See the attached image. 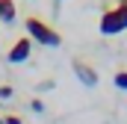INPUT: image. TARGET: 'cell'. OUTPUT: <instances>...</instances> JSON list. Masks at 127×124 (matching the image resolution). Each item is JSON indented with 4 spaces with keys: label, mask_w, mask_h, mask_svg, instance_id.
I'll list each match as a JSON object with an SVG mask.
<instances>
[{
    "label": "cell",
    "mask_w": 127,
    "mask_h": 124,
    "mask_svg": "<svg viewBox=\"0 0 127 124\" xmlns=\"http://www.w3.org/2000/svg\"><path fill=\"white\" fill-rule=\"evenodd\" d=\"M115 3H118V6H127V0H115Z\"/></svg>",
    "instance_id": "cell-9"
},
{
    "label": "cell",
    "mask_w": 127,
    "mask_h": 124,
    "mask_svg": "<svg viewBox=\"0 0 127 124\" xmlns=\"http://www.w3.org/2000/svg\"><path fill=\"white\" fill-rule=\"evenodd\" d=\"M71 71H74V77L86 86V89H95L97 86V71L89 65V62H83V59H74L71 62Z\"/></svg>",
    "instance_id": "cell-3"
},
{
    "label": "cell",
    "mask_w": 127,
    "mask_h": 124,
    "mask_svg": "<svg viewBox=\"0 0 127 124\" xmlns=\"http://www.w3.org/2000/svg\"><path fill=\"white\" fill-rule=\"evenodd\" d=\"M12 94H15V89H12L9 83H3V86H0V97H3V100H6V97H12Z\"/></svg>",
    "instance_id": "cell-7"
},
{
    "label": "cell",
    "mask_w": 127,
    "mask_h": 124,
    "mask_svg": "<svg viewBox=\"0 0 127 124\" xmlns=\"http://www.w3.org/2000/svg\"><path fill=\"white\" fill-rule=\"evenodd\" d=\"M112 83H115V89H121V92H127V71H118V74L112 77Z\"/></svg>",
    "instance_id": "cell-6"
},
{
    "label": "cell",
    "mask_w": 127,
    "mask_h": 124,
    "mask_svg": "<svg viewBox=\"0 0 127 124\" xmlns=\"http://www.w3.org/2000/svg\"><path fill=\"white\" fill-rule=\"evenodd\" d=\"M15 15H18V6H15V0H0V21L12 24V21H15Z\"/></svg>",
    "instance_id": "cell-5"
},
{
    "label": "cell",
    "mask_w": 127,
    "mask_h": 124,
    "mask_svg": "<svg viewBox=\"0 0 127 124\" xmlns=\"http://www.w3.org/2000/svg\"><path fill=\"white\" fill-rule=\"evenodd\" d=\"M32 53V38L30 35H21V38H15V44L9 47V62L12 65H21V62H27Z\"/></svg>",
    "instance_id": "cell-4"
},
{
    "label": "cell",
    "mask_w": 127,
    "mask_h": 124,
    "mask_svg": "<svg viewBox=\"0 0 127 124\" xmlns=\"http://www.w3.org/2000/svg\"><path fill=\"white\" fill-rule=\"evenodd\" d=\"M97 30L103 35H118L127 30V6H115V9H106L97 21Z\"/></svg>",
    "instance_id": "cell-2"
},
{
    "label": "cell",
    "mask_w": 127,
    "mask_h": 124,
    "mask_svg": "<svg viewBox=\"0 0 127 124\" xmlns=\"http://www.w3.org/2000/svg\"><path fill=\"white\" fill-rule=\"evenodd\" d=\"M3 124H24V121H21L18 115H6V118H3Z\"/></svg>",
    "instance_id": "cell-8"
},
{
    "label": "cell",
    "mask_w": 127,
    "mask_h": 124,
    "mask_svg": "<svg viewBox=\"0 0 127 124\" xmlns=\"http://www.w3.org/2000/svg\"><path fill=\"white\" fill-rule=\"evenodd\" d=\"M27 35H30L32 41H38V44H44V47H59L62 44V35H59V30H53L50 24H44L41 18H35V15H30L27 18Z\"/></svg>",
    "instance_id": "cell-1"
},
{
    "label": "cell",
    "mask_w": 127,
    "mask_h": 124,
    "mask_svg": "<svg viewBox=\"0 0 127 124\" xmlns=\"http://www.w3.org/2000/svg\"><path fill=\"white\" fill-rule=\"evenodd\" d=\"M0 124H3V118H0Z\"/></svg>",
    "instance_id": "cell-10"
}]
</instances>
